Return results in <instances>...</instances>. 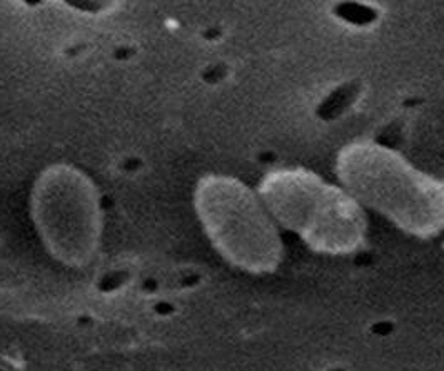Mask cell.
<instances>
[{"label": "cell", "mask_w": 444, "mask_h": 371, "mask_svg": "<svg viewBox=\"0 0 444 371\" xmlns=\"http://www.w3.org/2000/svg\"><path fill=\"white\" fill-rule=\"evenodd\" d=\"M346 191L416 236L444 231V187L383 149H352L341 163Z\"/></svg>", "instance_id": "6da1fadb"}, {"label": "cell", "mask_w": 444, "mask_h": 371, "mask_svg": "<svg viewBox=\"0 0 444 371\" xmlns=\"http://www.w3.org/2000/svg\"><path fill=\"white\" fill-rule=\"evenodd\" d=\"M194 207L214 249L249 273H269L281 261L278 222L252 189L226 176L197 182Z\"/></svg>", "instance_id": "7a4b0ae2"}, {"label": "cell", "mask_w": 444, "mask_h": 371, "mask_svg": "<svg viewBox=\"0 0 444 371\" xmlns=\"http://www.w3.org/2000/svg\"><path fill=\"white\" fill-rule=\"evenodd\" d=\"M259 196L276 222L297 233L321 253H351L366 238L363 206L346 189L307 172L269 176Z\"/></svg>", "instance_id": "3957f363"}, {"label": "cell", "mask_w": 444, "mask_h": 371, "mask_svg": "<svg viewBox=\"0 0 444 371\" xmlns=\"http://www.w3.org/2000/svg\"><path fill=\"white\" fill-rule=\"evenodd\" d=\"M30 214L52 258L83 268L99 253L104 231L101 196L85 172L54 164L40 172L30 194Z\"/></svg>", "instance_id": "277c9868"}]
</instances>
